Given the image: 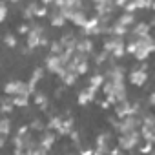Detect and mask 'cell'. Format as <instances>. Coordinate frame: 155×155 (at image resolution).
Here are the masks:
<instances>
[{
	"instance_id": "cell-10",
	"label": "cell",
	"mask_w": 155,
	"mask_h": 155,
	"mask_svg": "<svg viewBox=\"0 0 155 155\" xmlns=\"http://www.w3.org/2000/svg\"><path fill=\"white\" fill-rule=\"evenodd\" d=\"M113 108H115V113H117L119 120H122V119H126V117L133 115V104H131V102H128V101H122V102L115 104Z\"/></svg>"
},
{
	"instance_id": "cell-36",
	"label": "cell",
	"mask_w": 155,
	"mask_h": 155,
	"mask_svg": "<svg viewBox=\"0 0 155 155\" xmlns=\"http://www.w3.org/2000/svg\"><path fill=\"white\" fill-rule=\"evenodd\" d=\"M108 55H110L108 51H101V53L97 55V58H95V64H97V66H101L102 62H106V58H108Z\"/></svg>"
},
{
	"instance_id": "cell-28",
	"label": "cell",
	"mask_w": 155,
	"mask_h": 155,
	"mask_svg": "<svg viewBox=\"0 0 155 155\" xmlns=\"http://www.w3.org/2000/svg\"><path fill=\"white\" fill-rule=\"evenodd\" d=\"M4 44H6L8 48H17V44H18V40H17V37H15V33H11V31H8V33L4 35Z\"/></svg>"
},
{
	"instance_id": "cell-43",
	"label": "cell",
	"mask_w": 155,
	"mask_h": 155,
	"mask_svg": "<svg viewBox=\"0 0 155 155\" xmlns=\"http://www.w3.org/2000/svg\"><path fill=\"white\" fill-rule=\"evenodd\" d=\"M151 9H153V11H155V2H153V4H151Z\"/></svg>"
},
{
	"instance_id": "cell-16",
	"label": "cell",
	"mask_w": 155,
	"mask_h": 155,
	"mask_svg": "<svg viewBox=\"0 0 155 155\" xmlns=\"http://www.w3.org/2000/svg\"><path fill=\"white\" fill-rule=\"evenodd\" d=\"M49 22H51V26H53V28H62L68 20H66V17H64L58 9H55V11H51V13H49Z\"/></svg>"
},
{
	"instance_id": "cell-9",
	"label": "cell",
	"mask_w": 155,
	"mask_h": 155,
	"mask_svg": "<svg viewBox=\"0 0 155 155\" xmlns=\"http://www.w3.org/2000/svg\"><path fill=\"white\" fill-rule=\"evenodd\" d=\"M95 95H97V90H93L91 86H86V88H82V90L79 91L77 101H79L81 106H86V104H90V102L95 101Z\"/></svg>"
},
{
	"instance_id": "cell-3",
	"label": "cell",
	"mask_w": 155,
	"mask_h": 155,
	"mask_svg": "<svg viewBox=\"0 0 155 155\" xmlns=\"http://www.w3.org/2000/svg\"><path fill=\"white\" fill-rule=\"evenodd\" d=\"M155 51V38L151 35H146V37H140L137 38V51H135V58L139 62H144L151 53Z\"/></svg>"
},
{
	"instance_id": "cell-17",
	"label": "cell",
	"mask_w": 155,
	"mask_h": 155,
	"mask_svg": "<svg viewBox=\"0 0 155 155\" xmlns=\"http://www.w3.org/2000/svg\"><path fill=\"white\" fill-rule=\"evenodd\" d=\"M115 22H119L120 26H124V28H128V29H131V26H133V22H135V15L133 13H122V15H119L117 17V20Z\"/></svg>"
},
{
	"instance_id": "cell-7",
	"label": "cell",
	"mask_w": 155,
	"mask_h": 155,
	"mask_svg": "<svg viewBox=\"0 0 155 155\" xmlns=\"http://www.w3.org/2000/svg\"><path fill=\"white\" fill-rule=\"evenodd\" d=\"M42 37H44V28L38 26V24L31 26V31H29V35H28V48H29L31 51H33L35 48H38Z\"/></svg>"
},
{
	"instance_id": "cell-32",
	"label": "cell",
	"mask_w": 155,
	"mask_h": 155,
	"mask_svg": "<svg viewBox=\"0 0 155 155\" xmlns=\"http://www.w3.org/2000/svg\"><path fill=\"white\" fill-rule=\"evenodd\" d=\"M139 151H140L142 155H150V153L153 151V142L146 140V144H144V146H140V148H139Z\"/></svg>"
},
{
	"instance_id": "cell-21",
	"label": "cell",
	"mask_w": 155,
	"mask_h": 155,
	"mask_svg": "<svg viewBox=\"0 0 155 155\" xmlns=\"http://www.w3.org/2000/svg\"><path fill=\"white\" fill-rule=\"evenodd\" d=\"M77 79H79V75H77L75 71H68V69H66V73L60 77V81H62L66 86H73V84L77 82Z\"/></svg>"
},
{
	"instance_id": "cell-18",
	"label": "cell",
	"mask_w": 155,
	"mask_h": 155,
	"mask_svg": "<svg viewBox=\"0 0 155 155\" xmlns=\"http://www.w3.org/2000/svg\"><path fill=\"white\" fill-rule=\"evenodd\" d=\"M38 8H40V4H38V2H29V4L24 8V18H26V20H31L33 17H37Z\"/></svg>"
},
{
	"instance_id": "cell-1",
	"label": "cell",
	"mask_w": 155,
	"mask_h": 155,
	"mask_svg": "<svg viewBox=\"0 0 155 155\" xmlns=\"http://www.w3.org/2000/svg\"><path fill=\"white\" fill-rule=\"evenodd\" d=\"M4 93H6L8 97H18V95H22V97H31V95H35L37 91H35V86L29 84V82L9 81V82L6 84V88H4Z\"/></svg>"
},
{
	"instance_id": "cell-15",
	"label": "cell",
	"mask_w": 155,
	"mask_h": 155,
	"mask_svg": "<svg viewBox=\"0 0 155 155\" xmlns=\"http://www.w3.org/2000/svg\"><path fill=\"white\" fill-rule=\"evenodd\" d=\"M104 84H106V75H102V73H93L88 81V86H91L93 90H99Z\"/></svg>"
},
{
	"instance_id": "cell-39",
	"label": "cell",
	"mask_w": 155,
	"mask_h": 155,
	"mask_svg": "<svg viewBox=\"0 0 155 155\" xmlns=\"http://www.w3.org/2000/svg\"><path fill=\"white\" fill-rule=\"evenodd\" d=\"M69 139H71L75 144H79V131H71V133H69Z\"/></svg>"
},
{
	"instance_id": "cell-26",
	"label": "cell",
	"mask_w": 155,
	"mask_h": 155,
	"mask_svg": "<svg viewBox=\"0 0 155 155\" xmlns=\"http://www.w3.org/2000/svg\"><path fill=\"white\" fill-rule=\"evenodd\" d=\"M49 53H51V55H62V53H64V46L60 44V40H51V44H49Z\"/></svg>"
},
{
	"instance_id": "cell-34",
	"label": "cell",
	"mask_w": 155,
	"mask_h": 155,
	"mask_svg": "<svg viewBox=\"0 0 155 155\" xmlns=\"http://www.w3.org/2000/svg\"><path fill=\"white\" fill-rule=\"evenodd\" d=\"M8 18V2H0V22Z\"/></svg>"
},
{
	"instance_id": "cell-24",
	"label": "cell",
	"mask_w": 155,
	"mask_h": 155,
	"mask_svg": "<svg viewBox=\"0 0 155 155\" xmlns=\"http://www.w3.org/2000/svg\"><path fill=\"white\" fill-rule=\"evenodd\" d=\"M33 101H35V104H37V106H38V108H40L42 111H44V110L48 108V97H46V95H44L42 91H37V93H35V99H33Z\"/></svg>"
},
{
	"instance_id": "cell-5",
	"label": "cell",
	"mask_w": 155,
	"mask_h": 155,
	"mask_svg": "<svg viewBox=\"0 0 155 155\" xmlns=\"http://www.w3.org/2000/svg\"><path fill=\"white\" fill-rule=\"evenodd\" d=\"M139 140H140L139 130L130 131V133H122V135H119V148L120 150H133L139 146Z\"/></svg>"
},
{
	"instance_id": "cell-13",
	"label": "cell",
	"mask_w": 155,
	"mask_h": 155,
	"mask_svg": "<svg viewBox=\"0 0 155 155\" xmlns=\"http://www.w3.org/2000/svg\"><path fill=\"white\" fill-rule=\"evenodd\" d=\"M150 24L148 22H137L133 28H131V37L133 38H140V37H146L150 35Z\"/></svg>"
},
{
	"instance_id": "cell-20",
	"label": "cell",
	"mask_w": 155,
	"mask_h": 155,
	"mask_svg": "<svg viewBox=\"0 0 155 155\" xmlns=\"http://www.w3.org/2000/svg\"><path fill=\"white\" fill-rule=\"evenodd\" d=\"M11 133V119L8 115L2 117V120H0V135L2 137H8Z\"/></svg>"
},
{
	"instance_id": "cell-25",
	"label": "cell",
	"mask_w": 155,
	"mask_h": 155,
	"mask_svg": "<svg viewBox=\"0 0 155 155\" xmlns=\"http://www.w3.org/2000/svg\"><path fill=\"white\" fill-rule=\"evenodd\" d=\"M13 110H15V104H13V99L6 95V97L2 99V113H4V115H9V113H11Z\"/></svg>"
},
{
	"instance_id": "cell-2",
	"label": "cell",
	"mask_w": 155,
	"mask_h": 155,
	"mask_svg": "<svg viewBox=\"0 0 155 155\" xmlns=\"http://www.w3.org/2000/svg\"><path fill=\"white\" fill-rule=\"evenodd\" d=\"M102 49L108 51L113 58H122V57L126 55V42H124V38L111 35V37H108V38L104 40Z\"/></svg>"
},
{
	"instance_id": "cell-8",
	"label": "cell",
	"mask_w": 155,
	"mask_h": 155,
	"mask_svg": "<svg viewBox=\"0 0 155 155\" xmlns=\"http://www.w3.org/2000/svg\"><path fill=\"white\" fill-rule=\"evenodd\" d=\"M93 8H95V15L99 17V18H110L111 17V13H113V9H115V2H108V0H99V2H95L93 4Z\"/></svg>"
},
{
	"instance_id": "cell-11",
	"label": "cell",
	"mask_w": 155,
	"mask_h": 155,
	"mask_svg": "<svg viewBox=\"0 0 155 155\" xmlns=\"http://www.w3.org/2000/svg\"><path fill=\"white\" fill-rule=\"evenodd\" d=\"M106 81H110V82H124V68L122 66H111L106 71Z\"/></svg>"
},
{
	"instance_id": "cell-42",
	"label": "cell",
	"mask_w": 155,
	"mask_h": 155,
	"mask_svg": "<svg viewBox=\"0 0 155 155\" xmlns=\"http://www.w3.org/2000/svg\"><path fill=\"white\" fill-rule=\"evenodd\" d=\"M150 104H151V106H155V91L150 95Z\"/></svg>"
},
{
	"instance_id": "cell-40",
	"label": "cell",
	"mask_w": 155,
	"mask_h": 155,
	"mask_svg": "<svg viewBox=\"0 0 155 155\" xmlns=\"http://www.w3.org/2000/svg\"><path fill=\"white\" fill-rule=\"evenodd\" d=\"M99 106H101V108H102V110H108V108H110V106H111V104H110V102H108V101H106V99H104V101H102V102H99Z\"/></svg>"
},
{
	"instance_id": "cell-33",
	"label": "cell",
	"mask_w": 155,
	"mask_h": 155,
	"mask_svg": "<svg viewBox=\"0 0 155 155\" xmlns=\"http://www.w3.org/2000/svg\"><path fill=\"white\" fill-rule=\"evenodd\" d=\"M49 13H51V11H49L46 6L40 4V8H38V11H37V18H46V17L49 18Z\"/></svg>"
},
{
	"instance_id": "cell-4",
	"label": "cell",
	"mask_w": 155,
	"mask_h": 155,
	"mask_svg": "<svg viewBox=\"0 0 155 155\" xmlns=\"http://www.w3.org/2000/svg\"><path fill=\"white\" fill-rule=\"evenodd\" d=\"M44 66H46L48 71H51V73H55L58 77H62L66 73V64L62 62V57L60 55H51L49 53L46 57V60H44Z\"/></svg>"
},
{
	"instance_id": "cell-31",
	"label": "cell",
	"mask_w": 155,
	"mask_h": 155,
	"mask_svg": "<svg viewBox=\"0 0 155 155\" xmlns=\"http://www.w3.org/2000/svg\"><path fill=\"white\" fill-rule=\"evenodd\" d=\"M29 130H33V131H44V122L40 120V119H35L31 124H29Z\"/></svg>"
},
{
	"instance_id": "cell-12",
	"label": "cell",
	"mask_w": 155,
	"mask_h": 155,
	"mask_svg": "<svg viewBox=\"0 0 155 155\" xmlns=\"http://www.w3.org/2000/svg\"><path fill=\"white\" fill-rule=\"evenodd\" d=\"M55 139H57V133L55 131H51V130H44L42 133H40V139H38V144L44 148V150H51V146L55 144Z\"/></svg>"
},
{
	"instance_id": "cell-22",
	"label": "cell",
	"mask_w": 155,
	"mask_h": 155,
	"mask_svg": "<svg viewBox=\"0 0 155 155\" xmlns=\"http://www.w3.org/2000/svg\"><path fill=\"white\" fill-rule=\"evenodd\" d=\"M62 117H58V115H53V117H49V120H48V126H46V130H51V131H58V128L62 126Z\"/></svg>"
},
{
	"instance_id": "cell-27",
	"label": "cell",
	"mask_w": 155,
	"mask_h": 155,
	"mask_svg": "<svg viewBox=\"0 0 155 155\" xmlns=\"http://www.w3.org/2000/svg\"><path fill=\"white\" fill-rule=\"evenodd\" d=\"M44 77V68H37L33 73H31V79H29V84H33V86H37L38 84V81Z\"/></svg>"
},
{
	"instance_id": "cell-38",
	"label": "cell",
	"mask_w": 155,
	"mask_h": 155,
	"mask_svg": "<svg viewBox=\"0 0 155 155\" xmlns=\"http://www.w3.org/2000/svg\"><path fill=\"white\" fill-rule=\"evenodd\" d=\"M81 155H95V148H84L81 150Z\"/></svg>"
},
{
	"instance_id": "cell-29",
	"label": "cell",
	"mask_w": 155,
	"mask_h": 155,
	"mask_svg": "<svg viewBox=\"0 0 155 155\" xmlns=\"http://www.w3.org/2000/svg\"><path fill=\"white\" fill-rule=\"evenodd\" d=\"M11 99H13L15 108H26V106L29 104V97H22V95H18V97H11Z\"/></svg>"
},
{
	"instance_id": "cell-14",
	"label": "cell",
	"mask_w": 155,
	"mask_h": 155,
	"mask_svg": "<svg viewBox=\"0 0 155 155\" xmlns=\"http://www.w3.org/2000/svg\"><path fill=\"white\" fill-rule=\"evenodd\" d=\"M91 51H93V40L91 38H81L79 44H77V53L88 57Z\"/></svg>"
},
{
	"instance_id": "cell-19",
	"label": "cell",
	"mask_w": 155,
	"mask_h": 155,
	"mask_svg": "<svg viewBox=\"0 0 155 155\" xmlns=\"http://www.w3.org/2000/svg\"><path fill=\"white\" fill-rule=\"evenodd\" d=\"M73 124H75V120H73V117H68V119H64L62 120V126L58 128V135H69L71 131H73Z\"/></svg>"
},
{
	"instance_id": "cell-6",
	"label": "cell",
	"mask_w": 155,
	"mask_h": 155,
	"mask_svg": "<svg viewBox=\"0 0 155 155\" xmlns=\"http://www.w3.org/2000/svg\"><path fill=\"white\" fill-rule=\"evenodd\" d=\"M128 81H130L133 86L140 88V86H144V84L148 82V71L142 69L140 66H139V68H133V69L130 71V75H128Z\"/></svg>"
},
{
	"instance_id": "cell-23",
	"label": "cell",
	"mask_w": 155,
	"mask_h": 155,
	"mask_svg": "<svg viewBox=\"0 0 155 155\" xmlns=\"http://www.w3.org/2000/svg\"><path fill=\"white\" fill-rule=\"evenodd\" d=\"M128 31H130V29L124 28V26H120L119 22H113V24H111V35H113V37H120V38H122Z\"/></svg>"
},
{
	"instance_id": "cell-35",
	"label": "cell",
	"mask_w": 155,
	"mask_h": 155,
	"mask_svg": "<svg viewBox=\"0 0 155 155\" xmlns=\"http://www.w3.org/2000/svg\"><path fill=\"white\" fill-rule=\"evenodd\" d=\"M137 4V9H150L153 2H148V0H135Z\"/></svg>"
},
{
	"instance_id": "cell-37",
	"label": "cell",
	"mask_w": 155,
	"mask_h": 155,
	"mask_svg": "<svg viewBox=\"0 0 155 155\" xmlns=\"http://www.w3.org/2000/svg\"><path fill=\"white\" fill-rule=\"evenodd\" d=\"M29 28H31V24H29V26H28V24H20V26L17 28V31H18V35H29V31H31Z\"/></svg>"
},
{
	"instance_id": "cell-41",
	"label": "cell",
	"mask_w": 155,
	"mask_h": 155,
	"mask_svg": "<svg viewBox=\"0 0 155 155\" xmlns=\"http://www.w3.org/2000/svg\"><path fill=\"white\" fill-rule=\"evenodd\" d=\"M110 155H120V148L117 146V148H111L110 150Z\"/></svg>"
},
{
	"instance_id": "cell-30",
	"label": "cell",
	"mask_w": 155,
	"mask_h": 155,
	"mask_svg": "<svg viewBox=\"0 0 155 155\" xmlns=\"http://www.w3.org/2000/svg\"><path fill=\"white\" fill-rule=\"evenodd\" d=\"M110 139H111L110 133H101V135L97 137V144H95V146H108Z\"/></svg>"
}]
</instances>
